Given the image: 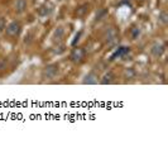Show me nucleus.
I'll list each match as a JSON object with an SVG mask.
<instances>
[{
  "label": "nucleus",
  "mask_w": 168,
  "mask_h": 148,
  "mask_svg": "<svg viewBox=\"0 0 168 148\" xmlns=\"http://www.w3.org/2000/svg\"><path fill=\"white\" fill-rule=\"evenodd\" d=\"M6 29V34L10 36V37H15L19 34V32H20V24L18 22H12L10 24H8L5 27Z\"/></svg>",
  "instance_id": "1"
},
{
  "label": "nucleus",
  "mask_w": 168,
  "mask_h": 148,
  "mask_svg": "<svg viewBox=\"0 0 168 148\" xmlns=\"http://www.w3.org/2000/svg\"><path fill=\"white\" fill-rule=\"evenodd\" d=\"M57 73H58V66L57 65H49L43 71V75L47 79H53Z\"/></svg>",
  "instance_id": "2"
},
{
  "label": "nucleus",
  "mask_w": 168,
  "mask_h": 148,
  "mask_svg": "<svg viewBox=\"0 0 168 148\" xmlns=\"http://www.w3.org/2000/svg\"><path fill=\"white\" fill-rule=\"evenodd\" d=\"M71 58H72L73 62H81V61H83V58H85V51L81 49V48L73 49L72 55H71Z\"/></svg>",
  "instance_id": "3"
},
{
  "label": "nucleus",
  "mask_w": 168,
  "mask_h": 148,
  "mask_svg": "<svg viewBox=\"0 0 168 148\" xmlns=\"http://www.w3.org/2000/svg\"><path fill=\"white\" fill-rule=\"evenodd\" d=\"M116 30L115 29H113V28H110V29H108V32H106V36H105V39H106V42L108 43H114L115 41H116Z\"/></svg>",
  "instance_id": "4"
},
{
  "label": "nucleus",
  "mask_w": 168,
  "mask_h": 148,
  "mask_svg": "<svg viewBox=\"0 0 168 148\" xmlns=\"http://www.w3.org/2000/svg\"><path fill=\"white\" fill-rule=\"evenodd\" d=\"M27 8V2L25 0H17L15 2V10L17 13H23Z\"/></svg>",
  "instance_id": "5"
},
{
  "label": "nucleus",
  "mask_w": 168,
  "mask_h": 148,
  "mask_svg": "<svg viewBox=\"0 0 168 148\" xmlns=\"http://www.w3.org/2000/svg\"><path fill=\"white\" fill-rule=\"evenodd\" d=\"M164 52V46L162 45H154L153 48H152V53L157 57V56H161L162 53Z\"/></svg>",
  "instance_id": "6"
},
{
  "label": "nucleus",
  "mask_w": 168,
  "mask_h": 148,
  "mask_svg": "<svg viewBox=\"0 0 168 148\" xmlns=\"http://www.w3.org/2000/svg\"><path fill=\"white\" fill-rule=\"evenodd\" d=\"M85 84H97V75H95L94 72L89 73V75L85 77Z\"/></svg>",
  "instance_id": "7"
},
{
  "label": "nucleus",
  "mask_w": 168,
  "mask_h": 148,
  "mask_svg": "<svg viewBox=\"0 0 168 148\" xmlns=\"http://www.w3.org/2000/svg\"><path fill=\"white\" fill-rule=\"evenodd\" d=\"M51 10H52V8L42 6V8L38 10V13H39V15H42V17H46V15H48V14L51 13Z\"/></svg>",
  "instance_id": "8"
},
{
  "label": "nucleus",
  "mask_w": 168,
  "mask_h": 148,
  "mask_svg": "<svg viewBox=\"0 0 168 148\" xmlns=\"http://www.w3.org/2000/svg\"><path fill=\"white\" fill-rule=\"evenodd\" d=\"M113 80H114V73H113V72H108L106 75L104 76V80H102L101 82H102V84H110Z\"/></svg>",
  "instance_id": "9"
},
{
  "label": "nucleus",
  "mask_w": 168,
  "mask_h": 148,
  "mask_svg": "<svg viewBox=\"0 0 168 148\" xmlns=\"http://www.w3.org/2000/svg\"><path fill=\"white\" fill-rule=\"evenodd\" d=\"M87 10H89V5L87 4H85V5H82V6H80L78 9H77V15H83V14H85L86 12H87Z\"/></svg>",
  "instance_id": "10"
},
{
  "label": "nucleus",
  "mask_w": 168,
  "mask_h": 148,
  "mask_svg": "<svg viewBox=\"0 0 168 148\" xmlns=\"http://www.w3.org/2000/svg\"><path fill=\"white\" fill-rule=\"evenodd\" d=\"M63 34H65V29L62 28V27H58V28L56 29V32H55V36H56V38H58V39H61L62 37H63Z\"/></svg>",
  "instance_id": "11"
},
{
  "label": "nucleus",
  "mask_w": 168,
  "mask_h": 148,
  "mask_svg": "<svg viewBox=\"0 0 168 148\" xmlns=\"http://www.w3.org/2000/svg\"><path fill=\"white\" fill-rule=\"evenodd\" d=\"M105 15H106V10H105V9H100V10H99V13L96 14V19L100 20V19H102Z\"/></svg>",
  "instance_id": "12"
},
{
  "label": "nucleus",
  "mask_w": 168,
  "mask_h": 148,
  "mask_svg": "<svg viewBox=\"0 0 168 148\" xmlns=\"http://www.w3.org/2000/svg\"><path fill=\"white\" fill-rule=\"evenodd\" d=\"M159 19H161V22L162 23H167V14H166V12H162L161 13V15H159Z\"/></svg>",
  "instance_id": "13"
},
{
  "label": "nucleus",
  "mask_w": 168,
  "mask_h": 148,
  "mask_svg": "<svg viewBox=\"0 0 168 148\" xmlns=\"http://www.w3.org/2000/svg\"><path fill=\"white\" fill-rule=\"evenodd\" d=\"M5 27H6L5 19H4V18H0V32H2L3 29H5Z\"/></svg>",
  "instance_id": "14"
},
{
  "label": "nucleus",
  "mask_w": 168,
  "mask_h": 148,
  "mask_svg": "<svg viewBox=\"0 0 168 148\" xmlns=\"http://www.w3.org/2000/svg\"><path fill=\"white\" fill-rule=\"evenodd\" d=\"M6 67V60L3 58V60H0V70H4Z\"/></svg>",
  "instance_id": "15"
},
{
  "label": "nucleus",
  "mask_w": 168,
  "mask_h": 148,
  "mask_svg": "<svg viewBox=\"0 0 168 148\" xmlns=\"http://www.w3.org/2000/svg\"><path fill=\"white\" fill-rule=\"evenodd\" d=\"M125 75H127V76H130V77H133V76H134V71H133V70H130V68H128L127 71H125Z\"/></svg>",
  "instance_id": "16"
},
{
  "label": "nucleus",
  "mask_w": 168,
  "mask_h": 148,
  "mask_svg": "<svg viewBox=\"0 0 168 148\" xmlns=\"http://www.w3.org/2000/svg\"><path fill=\"white\" fill-rule=\"evenodd\" d=\"M136 34L139 36V29H134V30H133V38H135Z\"/></svg>",
  "instance_id": "17"
}]
</instances>
